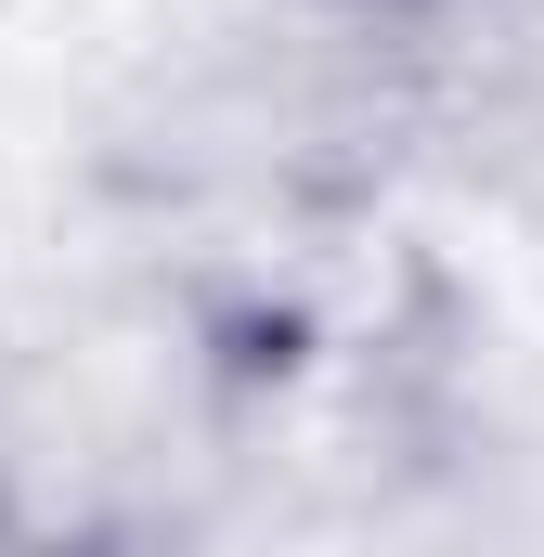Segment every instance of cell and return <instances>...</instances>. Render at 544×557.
Here are the masks:
<instances>
[{
    "instance_id": "1",
    "label": "cell",
    "mask_w": 544,
    "mask_h": 557,
    "mask_svg": "<svg viewBox=\"0 0 544 557\" xmlns=\"http://www.w3.org/2000/svg\"><path fill=\"white\" fill-rule=\"evenodd\" d=\"M221 441V350L169 311H65L0 337V557H131Z\"/></svg>"
}]
</instances>
